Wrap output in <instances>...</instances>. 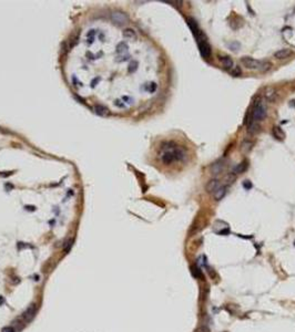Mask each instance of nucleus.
Masks as SVG:
<instances>
[{
	"mask_svg": "<svg viewBox=\"0 0 295 332\" xmlns=\"http://www.w3.org/2000/svg\"><path fill=\"white\" fill-rule=\"evenodd\" d=\"M1 332H15V330L12 329L11 326H7V328H4Z\"/></svg>",
	"mask_w": 295,
	"mask_h": 332,
	"instance_id": "nucleus-22",
	"label": "nucleus"
},
{
	"mask_svg": "<svg viewBox=\"0 0 295 332\" xmlns=\"http://www.w3.org/2000/svg\"><path fill=\"white\" fill-rule=\"evenodd\" d=\"M241 62L243 63V66H246L250 70H257V71L265 72L268 71L272 68V63L268 61H259L255 60L251 56H243L241 59Z\"/></svg>",
	"mask_w": 295,
	"mask_h": 332,
	"instance_id": "nucleus-2",
	"label": "nucleus"
},
{
	"mask_svg": "<svg viewBox=\"0 0 295 332\" xmlns=\"http://www.w3.org/2000/svg\"><path fill=\"white\" fill-rule=\"evenodd\" d=\"M163 153L161 155V160L164 164H172L175 160H183L186 157V153L182 147L172 146V143L164 144L162 146Z\"/></svg>",
	"mask_w": 295,
	"mask_h": 332,
	"instance_id": "nucleus-1",
	"label": "nucleus"
},
{
	"mask_svg": "<svg viewBox=\"0 0 295 332\" xmlns=\"http://www.w3.org/2000/svg\"><path fill=\"white\" fill-rule=\"evenodd\" d=\"M123 36L125 37V38L128 39H135L137 38V34H135V31L134 30H132V29H125L124 30V32H123Z\"/></svg>",
	"mask_w": 295,
	"mask_h": 332,
	"instance_id": "nucleus-17",
	"label": "nucleus"
},
{
	"mask_svg": "<svg viewBox=\"0 0 295 332\" xmlns=\"http://www.w3.org/2000/svg\"><path fill=\"white\" fill-rule=\"evenodd\" d=\"M226 190H228V186H220V187L214 192V199H215V200H221V199L225 196Z\"/></svg>",
	"mask_w": 295,
	"mask_h": 332,
	"instance_id": "nucleus-11",
	"label": "nucleus"
},
{
	"mask_svg": "<svg viewBox=\"0 0 295 332\" xmlns=\"http://www.w3.org/2000/svg\"><path fill=\"white\" fill-rule=\"evenodd\" d=\"M246 124H247V132L250 133V134H255V133H257L260 131V125L257 124V122L253 121L252 117L249 120V122H247Z\"/></svg>",
	"mask_w": 295,
	"mask_h": 332,
	"instance_id": "nucleus-9",
	"label": "nucleus"
},
{
	"mask_svg": "<svg viewBox=\"0 0 295 332\" xmlns=\"http://www.w3.org/2000/svg\"><path fill=\"white\" fill-rule=\"evenodd\" d=\"M276 94H277V92H276V90L273 88V86H268V88H266L264 90V98H265L268 102L274 101L275 98H276Z\"/></svg>",
	"mask_w": 295,
	"mask_h": 332,
	"instance_id": "nucleus-6",
	"label": "nucleus"
},
{
	"mask_svg": "<svg viewBox=\"0 0 295 332\" xmlns=\"http://www.w3.org/2000/svg\"><path fill=\"white\" fill-rule=\"evenodd\" d=\"M191 272L195 278H202V272H201L200 268L198 266H192L191 267Z\"/></svg>",
	"mask_w": 295,
	"mask_h": 332,
	"instance_id": "nucleus-18",
	"label": "nucleus"
},
{
	"mask_svg": "<svg viewBox=\"0 0 295 332\" xmlns=\"http://www.w3.org/2000/svg\"><path fill=\"white\" fill-rule=\"evenodd\" d=\"M219 187H220V181L217 178H213L211 181H209L205 185V190L209 193H214Z\"/></svg>",
	"mask_w": 295,
	"mask_h": 332,
	"instance_id": "nucleus-5",
	"label": "nucleus"
},
{
	"mask_svg": "<svg viewBox=\"0 0 295 332\" xmlns=\"http://www.w3.org/2000/svg\"><path fill=\"white\" fill-rule=\"evenodd\" d=\"M219 59L221 61V64H222V66L224 69L228 70V69L233 68V60H232L230 56H220Z\"/></svg>",
	"mask_w": 295,
	"mask_h": 332,
	"instance_id": "nucleus-13",
	"label": "nucleus"
},
{
	"mask_svg": "<svg viewBox=\"0 0 295 332\" xmlns=\"http://www.w3.org/2000/svg\"><path fill=\"white\" fill-rule=\"evenodd\" d=\"M225 167V162L224 160H217L211 166V173L212 174H220Z\"/></svg>",
	"mask_w": 295,
	"mask_h": 332,
	"instance_id": "nucleus-7",
	"label": "nucleus"
},
{
	"mask_svg": "<svg viewBox=\"0 0 295 332\" xmlns=\"http://www.w3.org/2000/svg\"><path fill=\"white\" fill-rule=\"evenodd\" d=\"M186 22H188V26L190 27L191 31H192V32H193V34H194L195 37H196L198 32L200 31V29H199V27H198V22L195 21L194 18H191V17L186 19Z\"/></svg>",
	"mask_w": 295,
	"mask_h": 332,
	"instance_id": "nucleus-10",
	"label": "nucleus"
},
{
	"mask_svg": "<svg viewBox=\"0 0 295 332\" xmlns=\"http://www.w3.org/2000/svg\"><path fill=\"white\" fill-rule=\"evenodd\" d=\"M34 315V305L32 304V305H31V307H30V308H29V309L23 313L22 317L25 318V320L26 321H29V320H31V319H32Z\"/></svg>",
	"mask_w": 295,
	"mask_h": 332,
	"instance_id": "nucleus-16",
	"label": "nucleus"
},
{
	"mask_svg": "<svg viewBox=\"0 0 295 332\" xmlns=\"http://www.w3.org/2000/svg\"><path fill=\"white\" fill-rule=\"evenodd\" d=\"M196 42H198V45H199V49H200V53L203 58H210L211 56V47L207 42V38L205 37V34L203 33L202 30H200L198 34H196Z\"/></svg>",
	"mask_w": 295,
	"mask_h": 332,
	"instance_id": "nucleus-4",
	"label": "nucleus"
},
{
	"mask_svg": "<svg viewBox=\"0 0 295 332\" xmlns=\"http://www.w3.org/2000/svg\"><path fill=\"white\" fill-rule=\"evenodd\" d=\"M243 187H244L245 189H251V188H252V183H251L250 181H244V182H243Z\"/></svg>",
	"mask_w": 295,
	"mask_h": 332,
	"instance_id": "nucleus-20",
	"label": "nucleus"
},
{
	"mask_svg": "<svg viewBox=\"0 0 295 332\" xmlns=\"http://www.w3.org/2000/svg\"><path fill=\"white\" fill-rule=\"evenodd\" d=\"M247 166H249V164H247V160H244V162H242V163H240V164H238V165L234 167L233 172H232V174H241V173H244L246 169H247Z\"/></svg>",
	"mask_w": 295,
	"mask_h": 332,
	"instance_id": "nucleus-12",
	"label": "nucleus"
},
{
	"mask_svg": "<svg viewBox=\"0 0 295 332\" xmlns=\"http://www.w3.org/2000/svg\"><path fill=\"white\" fill-rule=\"evenodd\" d=\"M266 116V106L262 102L260 98H256L253 102V110H252V120L255 122L262 121Z\"/></svg>",
	"mask_w": 295,
	"mask_h": 332,
	"instance_id": "nucleus-3",
	"label": "nucleus"
},
{
	"mask_svg": "<svg viewBox=\"0 0 295 332\" xmlns=\"http://www.w3.org/2000/svg\"><path fill=\"white\" fill-rule=\"evenodd\" d=\"M291 54H292V50L291 49H281L274 53V58H276L278 60H284V59L289 58Z\"/></svg>",
	"mask_w": 295,
	"mask_h": 332,
	"instance_id": "nucleus-8",
	"label": "nucleus"
},
{
	"mask_svg": "<svg viewBox=\"0 0 295 332\" xmlns=\"http://www.w3.org/2000/svg\"><path fill=\"white\" fill-rule=\"evenodd\" d=\"M235 179V176H233V174H230L228 177H226V181H228V183L230 184V183H232Z\"/></svg>",
	"mask_w": 295,
	"mask_h": 332,
	"instance_id": "nucleus-21",
	"label": "nucleus"
},
{
	"mask_svg": "<svg viewBox=\"0 0 295 332\" xmlns=\"http://www.w3.org/2000/svg\"><path fill=\"white\" fill-rule=\"evenodd\" d=\"M273 135L278 139H284L285 137V133L283 132V130L280 126H274L273 127Z\"/></svg>",
	"mask_w": 295,
	"mask_h": 332,
	"instance_id": "nucleus-15",
	"label": "nucleus"
},
{
	"mask_svg": "<svg viewBox=\"0 0 295 332\" xmlns=\"http://www.w3.org/2000/svg\"><path fill=\"white\" fill-rule=\"evenodd\" d=\"M253 145H254V142H253V141H251V139H244V141L242 142V144H241V151H242L243 153H247L249 151L252 149Z\"/></svg>",
	"mask_w": 295,
	"mask_h": 332,
	"instance_id": "nucleus-14",
	"label": "nucleus"
},
{
	"mask_svg": "<svg viewBox=\"0 0 295 332\" xmlns=\"http://www.w3.org/2000/svg\"><path fill=\"white\" fill-rule=\"evenodd\" d=\"M231 75H233V77H240V75H242V69H241L239 66H235L233 68V70L231 71Z\"/></svg>",
	"mask_w": 295,
	"mask_h": 332,
	"instance_id": "nucleus-19",
	"label": "nucleus"
}]
</instances>
